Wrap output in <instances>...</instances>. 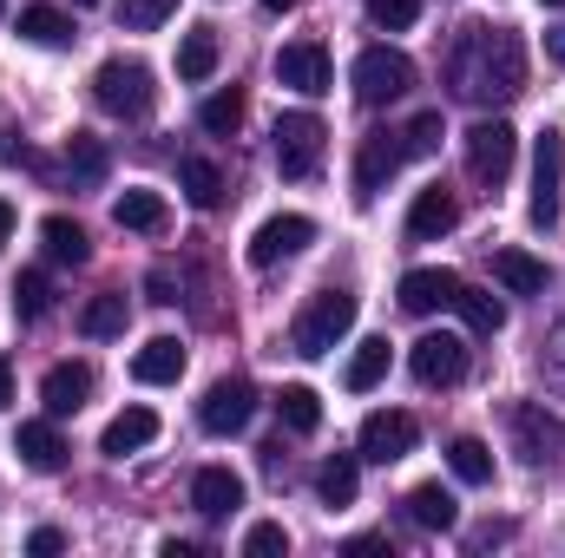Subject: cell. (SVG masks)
Listing matches in <instances>:
<instances>
[{"mask_svg": "<svg viewBox=\"0 0 565 558\" xmlns=\"http://www.w3.org/2000/svg\"><path fill=\"white\" fill-rule=\"evenodd\" d=\"M447 466H454V480L487 486V480H493V447H487V440H473V433H460V440L447 447Z\"/></svg>", "mask_w": 565, "mask_h": 558, "instance_id": "obj_31", "label": "cell"}, {"mask_svg": "<svg viewBox=\"0 0 565 558\" xmlns=\"http://www.w3.org/2000/svg\"><path fill=\"white\" fill-rule=\"evenodd\" d=\"M382 375H388V342H382V335H369V342H362V348L349 355L342 382H349V395H369V388H375Z\"/></svg>", "mask_w": 565, "mask_h": 558, "instance_id": "obj_30", "label": "cell"}, {"mask_svg": "<svg viewBox=\"0 0 565 558\" xmlns=\"http://www.w3.org/2000/svg\"><path fill=\"white\" fill-rule=\"evenodd\" d=\"M408 164V151H402V132H369V139L355 144V197H375V191H388V178Z\"/></svg>", "mask_w": 565, "mask_h": 558, "instance_id": "obj_9", "label": "cell"}, {"mask_svg": "<svg viewBox=\"0 0 565 558\" xmlns=\"http://www.w3.org/2000/svg\"><path fill=\"white\" fill-rule=\"evenodd\" d=\"M309 244H316V224L296 217V211H282V217H270V224H257V237H250V264L270 270V264L296 257V250H309Z\"/></svg>", "mask_w": 565, "mask_h": 558, "instance_id": "obj_12", "label": "cell"}, {"mask_svg": "<svg viewBox=\"0 0 565 558\" xmlns=\"http://www.w3.org/2000/svg\"><path fill=\"white\" fill-rule=\"evenodd\" d=\"M13 453H20L33 473H60V466H66V440H60V427H53V420H20Z\"/></svg>", "mask_w": 565, "mask_h": 558, "instance_id": "obj_16", "label": "cell"}, {"mask_svg": "<svg viewBox=\"0 0 565 558\" xmlns=\"http://www.w3.org/2000/svg\"><path fill=\"white\" fill-rule=\"evenodd\" d=\"M277 79L289 93H302V99H316V93H329V53L316 46V40H289L277 53Z\"/></svg>", "mask_w": 565, "mask_h": 558, "instance_id": "obj_13", "label": "cell"}, {"mask_svg": "<svg viewBox=\"0 0 565 558\" xmlns=\"http://www.w3.org/2000/svg\"><path fill=\"white\" fill-rule=\"evenodd\" d=\"M26 546H33V558H53V552H60V546H66V539H60V533H53V526H40V533H33V539H26Z\"/></svg>", "mask_w": 565, "mask_h": 558, "instance_id": "obj_42", "label": "cell"}, {"mask_svg": "<svg viewBox=\"0 0 565 558\" xmlns=\"http://www.w3.org/2000/svg\"><path fill=\"white\" fill-rule=\"evenodd\" d=\"M264 7H270V13H289V7H296V0H264Z\"/></svg>", "mask_w": 565, "mask_h": 558, "instance_id": "obj_48", "label": "cell"}, {"mask_svg": "<svg viewBox=\"0 0 565 558\" xmlns=\"http://www.w3.org/2000/svg\"><path fill=\"white\" fill-rule=\"evenodd\" d=\"M355 486H362V466H355V453H329V460H322V473H316V493H322V506H355Z\"/></svg>", "mask_w": 565, "mask_h": 558, "instance_id": "obj_27", "label": "cell"}, {"mask_svg": "<svg viewBox=\"0 0 565 558\" xmlns=\"http://www.w3.org/2000/svg\"><path fill=\"white\" fill-rule=\"evenodd\" d=\"M198 126H204L211 139H231V132L244 126V93H237V86H224V93H211V99L198 106Z\"/></svg>", "mask_w": 565, "mask_h": 558, "instance_id": "obj_34", "label": "cell"}, {"mask_svg": "<svg viewBox=\"0 0 565 558\" xmlns=\"http://www.w3.org/2000/svg\"><path fill=\"white\" fill-rule=\"evenodd\" d=\"M408 93H415V60H408V53L369 46V53L355 60V99H362V106H395V99H408Z\"/></svg>", "mask_w": 565, "mask_h": 558, "instance_id": "obj_4", "label": "cell"}, {"mask_svg": "<svg viewBox=\"0 0 565 558\" xmlns=\"http://www.w3.org/2000/svg\"><path fill=\"white\" fill-rule=\"evenodd\" d=\"M113 224L158 237V230H164V197H158V191H119V197H113Z\"/></svg>", "mask_w": 565, "mask_h": 558, "instance_id": "obj_26", "label": "cell"}, {"mask_svg": "<svg viewBox=\"0 0 565 558\" xmlns=\"http://www.w3.org/2000/svg\"><path fill=\"white\" fill-rule=\"evenodd\" d=\"M73 7H99V0H73Z\"/></svg>", "mask_w": 565, "mask_h": 558, "instance_id": "obj_49", "label": "cell"}, {"mask_svg": "<svg viewBox=\"0 0 565 558\" xmlns=\"http://www.w3.org/2000/svg\"><path fill=\"white\" fill-rule=\"evenodd\" d=\"M132 375H139L145 388L178 382V375H184V342H178V335H151L139 355H132Z\"/></svg>", "mask_w": 565, "mask_h": 558, "instance_id": "obj_20", "label": "cell"}, {"mask_svg": "<svg viewBox=\"0 0 565 558\" xmlns=\"http://www.w3.org/2000/svg\"><path fill=\"white\" fill-rule=\"evenodd\" d=\"M7 401H13V368H7V355H0V415H7Z\"/></svg>", "mask_w": 565, "mask_h": 558, "instance_id": "obj_45", "label": "cell"}, {"mask_svg": "<svg viewBox=\"0 0 565 558\" xmlns=\"http://www.w3.org/2000/svg\"><path fill=\"white\" fill-rule=\"evenodd\" d=\"M454 289H460L454 270H408V277H402V309H408V315L454 309Z\"/></svg>", "mask_w": 565, "mask_h": 558, "instance_id": "obj_18", "label": "cell"}, {"mask_svg": "<svg viewBox=\"0 0 565 558\" xmlns=\"http://www.w3.org/2000/svg\"><path fill=\"white\" fill-rule=\"evenodd\" d=\"M349 552H355V558H382V552H388V539H375V533H362V539H349Z\"/></svg>", "mask_w": 565, "mask_h": 558, "instance_id": "obj_43", "label": "cell"}, {"mask_svg": "<svg viewBox=\"0 0 565 558\" xmlns=\"http://www.w3.org/2000/svg\"><path fill=\"white\" fill-rule=\"evenodd\" d=\"M191 506H198L204 519H224V513L244 506V480H237L231 466H204V473L191 480Z\"/></svg>", "mask_w": 565, "mask_h": 558, "instance_id": "obj_17", "label": "cell"}, {"mask_svg": "<svg viewBox=\"0 0 565 558\" xmlns=\"http://www.w3.org/2000/svg\"><path fill=\"white\" fill-rule=\"evenodd\" d=\"M415 440H422V420H415V415H402V408H382V415H369V420H362L355 460L395 466V460H408V453H415Z\"/></svg>", "mask_w": 565, "mask_h": 558, "instance_id": "obj_7", "label": "cell"}, {"mask_svg": "<svg viewBox=\"0 0 565 558\" xmlns=\"http://www.w3.org/2000/svg\"><path fill=\"white\" fill-rule=\"evenodd\" d=\"M369 20L388 26V33H408L422 20V0H369Z\"/></svg>", "mask_w": 565, "mask_h": 558, "instance_id": "obj_40", "label": "cell"}, {"mask_svg": "<svg viewBox=\"0 0 565 558\" xmlns=\"http://www.w3.org/2000/svg\"><path fill=\"white\" fill-rule=\"evenodd\" d=\"M126 315H132V302H126L119 289H106V296H93V302L79 309V335L113 342V335H126Z\"/></svg>", "mask_w": 565, "mask_h": 558, "instance_id": "obj_25", "label": "cell"}, {"mask_svg": "<svg viewBox=\"0 0 565 558\" xmlns=\"http://www.w3.org/2000/svg\"><path fill=\"white\" fill-rule=\"evenodd\" d=\"M7 237H13V204L0 197V244H7Z\"/></svg>", "mask_w": 565, "mask_h": 558, "instance_id": "obj_47", "label": "cell"}, {"mask_svg": "<svg viewBox=\"0 0 565 558\" xmlns=\"http://www.w3.org/2000/svg\"><path fill=\"white\" fill-rule=\"evenodd\" d=\"M408 368H415L422 388H454L467 375V342L460 335H422L415 355H408Z\"/></svg>", "mask_w": 565, "mask_h": 558, "instance_id": "obj_10", "label": "cell"}, {"mask_svg": "<svg viewBox=\"0 0 565 558\" xmlns=\"http://www.w3.org/2000/svg\"><path fill=\"white\" fill-rule=\"evenodd\" d=\"M559 191H565V132H540L533 144V204H526V224L533 230H553L559 224Z\"/></svg>", "mask_w": 565, "mask_h": 558, "instance_id": "obj_5", "label": "cell"}, {"mask_svg": "<svg viewBox=\"0 0 565 558\" xmlns=\"http://www.w3.org/2000/svg\"><path fill=\"white\" fill-rule=\"evenodd\" d=\"M257 415V388L250 382H217L204 401H198V427L204 433H244Z\"/></svg>", "mask_w": 565, "mask_h": 558, "instance_id": "obj_11", "label": "cell"}, {"mask_svg": "<svg viewBox=\"0 0 565 558\" xmlns=\"http://www.w3.org/2000/svg\"><path fill=\"white\" fill-rule=\"evenodd\" d=\"M244 552H250V558H277V552H289V533H282L277 519H264V526H250V533H244Z\"/></svg>", "mask_w": 565, "mask_h": 558, "instance_id": "obj_41", "label": "cell"}, {"mask_svg": "<svg viewBox=\"0 0 565 558\" xmlns=\"http://www.w3.org/2000/svg\"><path fill=\"white\" fill-rule=\"evenodd\" d=\"M171 13H178V0H126V7H119V26H126V33H151V26H164Z\"/></svg>", "mask_w": 565, "mask_h": 558, "instance_id": "obj_39", "label": "cell"}, {"mask_svg": "<svg viewBox=\"0 0 565 558\" xmlns=\"http://www.w3.org/2000/svg\"><path fill=\"white\" fill-rule=\"evenodd\" d=\"M493 277L507 282L513 296H540V289H546V264L526 257V250H500V257H493Z\"/></svg>", "mask_w": 565, "mask_h": 558, "instance_id": "obj_32", "label": "cell"}, {"mask_svg": "<svg viewBox=\"0 0 565 558\" xmlns=\"http://www.w3.org/2000/svg\"><path fill=\"white\" fill-rule=\"evenodd\" d=\"M447 73H454V93L487 112V106H507V99L526 93V46H520L513 26L473 20V26H460V46H454Z\"/></svg>", "mask_w": 565, "mask_h": 558, "instance_id": "obj_1", "label": "cell"}, {"mask_svg": "<svg viewBox=\"0 0 565 558\" xmlns=\"http://www.w3.org/2000/svg\"><path fill=\"white\" fill-rule=\"evenodd\" d=\"M546 53H553V60L565 66V26H553V33H546Z\"/></svg>", "mask_w": 565, "mask_h": 558, "instance_id": "obj_46", "label": "cell"}, {"mask_svg": "<svg viewBox=\"0 0 565 558\" xmlns=\"http://www.w3.org/2000/svg\"><path fill=\"white\" fill-rule=\"evenodd\" d=\"M440 139H447V132H440V112H415V119L402 126V151H408V158H434Z\"/></svg>", "mask_w": 565, "mask_h": 558, "instance_id": "obj_38", "label": "cell"}, {"mask_svg": "<svg viewBox=\"0 0 565 558\" xmlns=\"http://www.w3.org/2000/svg\"><path fill=\"white\" fill-rule=\"evenodd\" d=\"M540 7H565V0H540Z\"/></svg>", "mask_w": 565, "mask_h": 558, "instance_id": "obj_50", "label": "cell"}, {"mask_svg": "<svg viewBox=\"0 0 565 558\" xmlns=\"http://www.w3.org/2000/svg\"><path fill=\"white\" fill-rule=\"evenodd\" d=\"M178 184H184V197H191L198 211H217V204H224V171H217L211 158H198V151L178 158Z\"/></svg>", "mask_w": 565, "mask_h": 558, "instance_id": "obj_24", "label": "cell"}, {"mask_svg": "<svg viewBox=\"0 0 565 558\" xmlns=\"http://www.w3.org/2000/svg\"><path fill=\"white\" fill-rule=\"evenodd\" d=\"M277 415H282V427H289V433H316V427H322V401H316V388L289 382V388L277 395Z\"/></svg>", "mask_w": 565, "mask_h": 558, "instance_id": "obj_35", "label": "cell"}, {"mask_svg": "<svg viewBox=\"0 0 565 558\" xmlns=\"http://www.w3.org/2000/svg\"><path fill=\"white\" fill-rule=\"evenodd\" d=\"M53 309V277L46 270H20V282H13V315L20 322H40Z\"/></svg>", "mask_w": 565, "mask_h": 558, "instance_id": "obj_36", "label": "cell"}, {"mask_svg": "<svg viewBox=\"0 0 565 558\" xmlns=\"http://www.w3.org/2000/svg\"><path fill=\"white\" fill-rule=\"evenodd\" d=\"M513 158H520V132H513L507 119H480V126L467 132V178H473L480 191H493V184H507V171H513Z\"/></svg>", "mask_w": 565, "mask_h": 558, "instance_id": "obj_6", "label": "cell"}, {"mask_svg": "<svg viewBox=\"0 0 565 558\" xmlns=\"http://www.w3.org/2000/svg\"><path fill=\"white\" fill-rule=\"evenodd\" d=\"M40 244H46L53 264H86V257H93V244H86V230H79L73 217H46V224H40Z\"/></svg>", "mask_w": 565, "mask_h": 558, "instance_id": "obj_29", "label": "cell"}, {"mask_svg": "<svg viewBox=\"0 0 565 558\" xmlns=\"http://www.w3.org/2000/svg\"><path fill=\"white\" fill-rule=\"evenodd\" d=\"M86 395H93V368H86V362H60V368H46V382H40V401H46L53 420L79 415Z\"/></svg>", "mask_w": 565, "mask_h": 558, "instance_id": "obj_14", "label": "cell"}, {"mask_svg": "<svg viewBox=\"0 0 565 558\" xmlns=\"http://www.w3.org/2000/svg\"><path fill=\"white\" fill-rule=\"evenodd\" d=\"M322 119L316 112H282L277 119V171L282 178H316L322 171Z\"/></svg>", "mask_w": 565, "mask_h": 558, "instance_id": "obj_8", "label": "cell"}, {"mask_svg": "<svg viewBox=\"0 0 565 558\" xmlns=\"http://www.w3.org/2000/svg\"><path fill=\"white\" fill-rule=\"evenodd\" d=\"M93 99H99V112H113V119H145L151 112V99H158V86H151V66L145 60H106L99 73H93Z\"/></svg>", "mask_w": 565, "mask_h": 558, "instance_id": "obj_3", "label": "cell"}, {"mask_svg": "<svg viewBox=\"0 0 565 558\" xmlns=\"http://www.w3.org/2000/svg\"><path fill=\"white\" fill-rule=\"evenodd\" d=\"M454 309H460V322H467L473 335H500V329H507V302H493L487 289H467V282H460V289H454Z\"/></svg>", "mask_w": 565, "mask_h": 558, "instance_id": "obj_28", "label": "cell"}, {"mask_svg": "<svg viewBox=\"0 0 565 558\" xmlns=\"http://www.w3.org/2000/svg\"><path fill=\"white\" fill-rule=\"evenodd\" d=\"M513 440H520V460H546V447H565V427L520 401L513 408Z\"/></svg>", "mask_w": 565, "mask_h": 558, "instance_id": "obj_22", "label": "cell"}, {"mask_svg": "<svg viewBox=\"0 0 565 558\" xmlns=\"http://www.w3.org/2000/svg\"><path fill=\"white\" fill-rule=\"evenodd\" d=\"M211 73H217V26H191V33L178 40V79L204 86Z\"/></svg>", "mask_w": 565, "mask_h": 558, "instance_id": "obj_23", "label": "cell"}, {"mask_svg": "<svg viewBox=\"0 0 565 558\" xmlns=\"http://www.w3.org/2000/svg\"><path fill=\"white\" fill-rule=\"evenodd\" d=\"M20 40H33V46H66V40H73V20H66L60 7H20Z\"/></svg>", "mask_w": 565, "mask_h": 558, "instance_id": "obj_33", "label": "cell"}, {"mask_svg": "<svg viewBox=\"0 0 565 558\" xmlns=\"http://www.w3.org/2000/svg\"><path fill=\"white\" fill-rule=\"evenodd\" d=\"M0 13H7V0H0Z\"/></svg>", "mask_w": 565, "mask_h": 558, "instance_id": "obj_51", "label": "cell"}, {"mask_svg": "<svg viewBox=\"0 0 565 558\" xmlns=\"http://www.w3.org/2000/svg\"><path fill=\"white\" fill-rule=\"evenodd\" d=\"M349 329H355V296H349V289H316V296L302 302V315L289 322V348L316 362V355H329Z\"/></svg>", "mask_w": 565, "mask_h": 558, "instance_id": "obj_2", "label": "cell"}, {"mask_svg": "<svg viewBox=\"0 0 565 558\" xmlns=\"http://www.w3.org/2000/svg\"><path fill=\"white\" fill-rule=\"evenodd\" d=\"M66 164H73V178H79V184H99L113 158H106V144H99V139H86V132H73V144H66Z\"/></svg>", "mask_w": 565, "mask_h": 558, "instance_id": "obj_37", "label": "cell"}, {"mask_svg": "<svg viewBox=\"0 0 565 558\" xmlns=\"http://www.w3.org/2000/svg\"><path fill=\"white\" fill-rule=\"evenodd\" d=\"M454 224H460V204H454V191H447V184H427V191H415V204H408V237H415V244L447 237Z\"/></svg>", "mask_w": 565, "mask_h": 558, "instance_id": "obj_15", "label": "cell"}, {"mask_svg": "<svg viewBox=\"0 0 565 558\" xmlns=\"http://www.w3.org/2000/svg\"><path fill=\"white\" fill-rule=\"evenodd\" d=\"M145 289H151V302H178V289H171V277H164V270L145 282Z\"/></svg>", "mask_w": 565, "mask_h": 558, "instance_id": "obj_44", "label": "cell"}, {"mask_svg": "<svg viewBox=\"0 0 565 558\" xmlns=\"http://www.w3.org/2000/svg\"><path fill=\"white\" fill-rule=\"evenodd\" d=\"M158 440V415L151 408H126V415L106 420V433H99V453H113V460H126V453H139Z\"/></svg>", "mask_w": 565, "mask_h": 558, "instance_id": "obj_19", "label": "cell"}, {"mask_svg": "<svg viewBox=\"0 0 565 558\" xmlns=\"http://www.w3.org/2000/svg\"><path fill=\"white\" fill-rule=\"evenodd\" d=\"M408 519H415L422 533H454V526H460V506H454V493H447L440 480H427V486L408 493Z\"/></svg>", "mask_w": 565, "mask_h": 558, "instance_id": "obj_21", "label": "cell"}]
</instances>
